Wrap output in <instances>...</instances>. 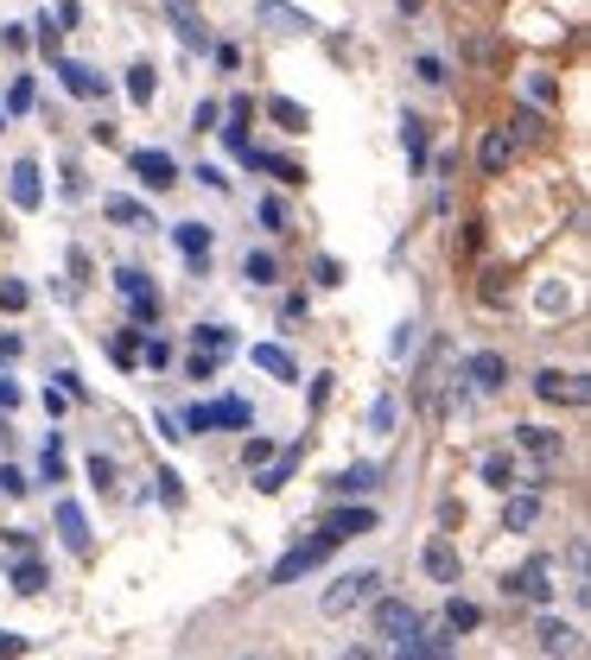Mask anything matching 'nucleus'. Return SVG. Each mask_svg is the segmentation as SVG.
Instances as JSON below:
<instances>
[{"label": "nucleus", "instance_id": "obj_1", "mask_svg": "<svg viewBox=\"0 0 591 660\" xmlns=\"http://www.w3.org/2000/svg\"><path fill=\"white\" fill-rule=\"evenodd\" d=\"M217 426H230V432H249V426H255V406H249V401H235V394H230V401H198V406H184V419H179V432H184V438H204V432H217Z\"/></svg>", "mask_w": 591, "mask_h": 660}, {"label": "nucleus", "instance_id": "obj_2", "mask_svg": "<svg viewBox=\"0 0 591 660\" xmlns=\"http://www.w3.org/2000/svg\"><path fill=\"white\" fill-rule=\"evenodd\" d=\"M376 597H382V572H376V565H357V572H344V578L325 590V609H331V616H344V609L376 604Z\"/></svg>", "mask_w": 591, "mask_h": 660}, {"label": "nucleus", "instance_id": "obj_3", "mask_svg": "<svg viewBox=\"0 0 591 660\" xmlns=\"http://www.w3.org/2000/svg\"><path fill=\"white\" fill-rule=\"evenodd\" d=\"M115 292L128 299L134 324H159V311H166V299H159L154 274H140V267H122V274H115Z\"/></svg>", "mask_w": 591, "mask_h": 660}, {"label": "nucleus", "instance_id": "obj_4", "mask_svg": "<svg viewBox=\"0 0 591 660\" xmlns=\"http://www.w3.org/2000/svg\"><path fill=\"white\" fill-rule=\"evenodd\" d=\"M325 553H331V540H325V533L299 540V546H293V553H286L281 565H274V572H267V590H286V584H299V578L312 572V565H325Z\"/></svg>", "mask_w": 591, "mask_h": 660}, {"label": "nucleus", "instance_id": "obj_5", "mask_svg": "<svg viewBox=\"0 0 591 660\" xmlns=\"http://www.w3.org/2000/svg\"><path fill=\"white\" fill-rule=\"evenodd\" d=\"M128 172L159 198V191H172V184H179V159H172V152H159V147H134L128 152Z\"/></svg>", "mask_w": 591, "mask_h": 660}, {"label": "nucleus", "instance_id": "obj_6", "mask_svg": "<svg viewBox=\"0 0 591 660\" xmlns=\"http://www.w3.org/2000/svg\"><path fill=\"white\" fill-rule=\"evenodd\" d=\"M376 635L394 641V648L413 641V635H420V609H413L408 597H376Z\"/></svg>", "mask_w": 591, "mask_h": 660}, {"label": "nucleus", "instance_id": "obj_7", "mask_svg": "<svg viewBox=\"0 0 591 660\" xmlns=\"http://www.w3.org/2000/svg\"><path fill=\"white\" fill-rule=\"evenodd\" d=\"M318 533L331 540V546H344V540H357V533H376V508L369 502H350V508H331L325 521H318Z\"/></svg>", "mask_w": 591, "mask_h": 660}, {"label": "nucleus", "instance_id": "obj_8", "mask_svg": "<svg viewBox=\"0 0 591 660\" xmlns=\"http://www.w3.org/2000/svg\"><path fill=\"white\" fill-rule=\"evenodd\" d=\"M535 394L547 406H585L591 401V381L585 375H560V369H540L535 375Z\"/></svg>", "mask_w": 591, "mask_h": 660}, {"label": "nucleus", "instance_id": "obj_9", "mask_svg": "<svg viewBox=\"0 0 591 660\" xmlns=\"http://www.w3.org/2000/svg\"><path fill=\"white\" fill-rule=\"evenodd\" d=\"M172 242H179V254L191 260V274H210V248H217L210 223H172Z\"/></svg>", "mask_w": 591, "mask_h": 660}, {"label": "nucleus", "instance_id": "obj_10", "mask_svg": "<svg viewBox=\"0 0 591 660\" xmlns=\"http://www.w3.org/2000/svg\"><path fill=\"white\" fill-rule=\"evenodd\" d=\"M464 381L477 387V394H496L503 381H509V355H496V350H477L471 362H464Z\"/></svg>", "mask_w": 591, "mask_h": 660}, {"label": "nucleus", "instance_id": "obj_11", "mask_svg": "<svg viewBox=\"0 0 591 660\" xmlns=\"http://www.w3.org/2000/svg\"><path fill=\"white\" fill-rule=\"evenodd\" d=\"M515 597H528V604H547L553 597V558H528L521 572H515Z\"/></svg>", "mask_w": 591, "mask_h": 660}, {"label": "nucleus", "instance_id": "obj_12", "mask_svg": "<svg viewBox=\"0 0 591 660\" xmlns=\"http://www.w3.org/2000/svg\"><path fill=\"white\" fill-rule=\"evenodd\" d=\"M509 159H515L509 127H489V134H484V147H477V166H484V178H503V172H509Z\"/></svg>", "mask_w": 591, "mask_h": 660}, {"label": "nucleus", "instance_id": "obj_13", "mask_svg": "<svg viewBox=\"0 0 591 660\" xmlns=\"http://www.w3.org/2000/svg\"><path fill=\"white\" fill-rule=\"evenodd\" d=\"M509 140L515 147H540V140H547V115H540V108H528V102H521V108H509Z\"/></svg>", "mask_w": 591, "mask_h": 660}, {"label": "nucleus", "instance_id": "obj_14", "mask_svg": "<svg viewBox=\"0 0 591 660\" xmlns=\"http://www.w3.org/2000/svg\"><path fill=\"white\" fill-rule=\"evenodd\" d=\"M57 76H64V89L77 102H96L103 96V76L89 71V64H77V57H57Z\"/></svg>", "mask_w": 591, "mask_h": 660}, {"label": "nucleus", "instance_id": "obj_15", "mask_svg": "<svg viewBox=\"0 0 591 660\" xmlns=\"http://www.w3.org/2000/svg\"><path fill=\"white\" fill-rule=\"evenodd\" d=\"M7 178H13L7 191H13V203H20V210H39V203H45V184H39V166H32V159H20Z\"/></svg>", "mask_w": 591, "mask_h": 660}, {"label": "nucleus", "instance_id": "obj_16", "mask_svg": "<svg viewBox=\"0 0 591 660\" xmlns=\"http://www.w3.org/2000/svg\"><path fill=\"white\" fill-rule=\"evenodd\" d=\"M230 350H235L230 324H191V355H217V362H223Z\"/></svg>", "mask_w": 591, "mask_h": 660}, {"label": "nucleus", "instance_id": "obj_17", "mask_svg": "<svg viewBox=\"0 0 591 660\" xmlns=\"http://www.w3.org/2000/svg\"><path fill=\"white\" fill-rule=\"evenodd\" d=\"M452 641L458 635H413V641L394 648V660H452Z\"/></svg>", "mask_w": 591, "mask_h": 660}, {"label": "nucleus", "instance_id": "obj_18", "mask_svg": "<svg viewBox=\"0 0 591 660\" xmlns=\"http://www.w3.org/2000/svg\"><path fill=\"white\" fill-rule=\"evenodd\" d=\"M57 533H64V546H71V553H89V521H83V508L77 502H57Z\"/></svg>", "mask_w": 591, "mask_h": 660}, {"label": "nucleus", "instance_id": "obj_19", "mask_svg": "<svg viewBox=\"0 0 591 660\" xmlns=\"http://www.w3.org/2000/svg\"><path fill=\"white\" fill-rule=\"evenodd\" d=\"M249 355H255L261 375H274V381H299V362H293V355H286L281 343H255Z\"/></svg>", "mask_w": 591, "mask_h": 660}, {"label": "nucleus", "instance_id": "obj_20", "mask_svg": "<svg viewBox=\"0 0 591 660\" xmlns=\"http://www.w3.org/2000/svg\"><path fill=\"white\" fill-rule=\"evenodd\" d=\"M293 464H299V451H286V457H267V464H261V470H255V489H261V496H281L286 482H293Z\"/></svg>", "mask_w": 591, "mask_h": 660}, {"label": "nucleus", "instance_id": "obj_21", "mask_svg": "<svg viewBox=\"0 0 591 660\" xmlns=\"http://www.w3.org/2000/svg\"><path fill=\"white\" fill-rule=\"evenodd\" d=\"M515 445H521V451H535L540 464H553V457H560V432H547V426H515Z\"/></svg>", "mask_w": 591, "mask_h": 660}, {"label": "nucleus", "instance_id": "obj_22", "mask_svg": "<svg viewBox=\"0 0 591 660\" xmlns=\"http://www.w3.org/2000/svg\"><path fill=\"white\" fill-rule=\"evenodd\" d=\"M242 279H249V286H274V279H281V254L249 248L242 254Z\"/></svg>", "mask_w": 591, "mask_h": 660}, {"label": "nucleus", "instance_id": "obj_23", "mask_svg": "<svg viewBox=\"0 0 591 660\" xmlns=\"http://www.w3.org/2000/svg\"><path fill=\"white\" fill-rule=\"evenodd\" d=\"M376 477H382L376 464H350V470H337V477H331V489H337V496H369Z\"/></svg>", "mask_w": 591, "mask_h": 660}, {"label": "nucleus", "instance_id": "obj_24", "mask_svg": "<svg viewBox=\"0 0 591 660\" xmlns=\"http://www.w3.org/2000/svg\"><path fill=\"white\" fill-rule=\"evenodd\" d=\"M261 20H267V25H281V32H312V13L286 7V0H261Z\"/></svg>", "mask_w": 591, "mask_h": 660}, {"label": "nucleus", "instance_id": "obj_25", "mask_svg": "<svg viewBox=\"0 0 591 660\" xmlns=\"http://www.w3.org/2000/svg\"><path fill=\"white\" fill-rule=\"evenodd\" d=\"M255 172H274L281 184H306V166H299V159H281V152H255Z\"/></svg>", "mask_w": 591, "mask_h": 660}, {"label": "nucleus", "instance_id": "obj_26", "mask_svg": "<svg viewBox=\"0 0 591 660\" xmlns=\"http://www.w3.org/2000/svg\"><path fill=\"white\" fill-rule=\"evenodd\" d=\"M140 343H147V330H140V324H134V330H115V337H108V355H115L122 369H134V362H140Z\"/></svg>", "mask_w": 591, "mask_h": 660}, {"label": "nucleus", "instance_id": "obj_27", "mask_svg": "<svg viewBox=\"0 0 591 660\" xmlns=\"http://www.w3.org/2000/svg\"><path fill=\"white\" fill-rule=\"evenodd\" d=\"M267 121H281L286 134H306V127H312V115H306V108H299V102L274 96V102H267Z\"/></svg>", "mask_w": 591, "mask_h": 660}, {"label": "nucleus", "instance_id": "obj_28", "mask_svg": "<svg viewBox=\"0 0 591 660\" xmlns=\"http://www.w3.org/2000/svg\"><path fill=\"white\" fill-rule=\"evenodd\" d=\"M401 147H408L413 166H426V159H433V152H426V121H420V115H401Z\"/></svg>", "mask_w": 591, "mask_h": 660}, {"label": "nucleus", "instance_id": "obj_29", "mask_svg": "<svg viewBox=\"0 0 591 660\" xmlns=\"http://www.w3.org/2000/svg\"><path fill=\"white\" fill-rule=\"evenodd\" d=\"M426 572H433L439 584H458V553H452L445 540H433V546H426Z\"/></svg>", "mask_w": 591, "mask_h": 660}, {"label": "nucleus", "instance_id": "obj_30", "mask_svg": "<svg viewBox=\"0 0 591 660\" xmlns=\"http://www.w3.org/2000/svg\"><path fill=\"white\" fill-rule=\"evenodd\" d=\"M172 20H179V32H184V45H191V51H204V45H210V32L198 25V13H191V0H172Z\"/></svg>", "mask_w": 591, "mask_h": 660}, {"label": "nucleus", "instance_id": "obj_31", "mask_svg": "<svg viewBox=\"0 0 591 660\" xmlns=\"http://www.w3.org/2000/svg\"><path fill=\"white\" fill-rule=\"evenodd\" d=\"M103 216H108V223H128V228H147V223H154V216H147V210H140L134 198H108V203H103Z\"/></svg>", "mask_w": 591, "mask_h": 660}, {"label": "nucleus", "instance_id": "obj_32", "mask_svg": "<svg viewBox=\"0 0 591 660\" xmlns=\"http://www.w3.org/2000/svg\"><path fill=\"white\" fill-rule=\"evenodd\" d=\"M477 622H484V609H477V604H464V597L445 604V629H452V635H471Z\"/></svg>", "mask_w": 591, "mask_h": 660}, {"label": "nucleus", "instance_id": "obj_33", "mask_svg": "<svg viewBox=\"0 0 591 660\" xmlns=\"http://www.w3.org/2000/svg\"><path fill=\"white\" fill-rule=\"evenodd\" d=\"M484 482L509 496V482H515V457H509V451H489V457H484Z\"/></svg>", "mask_w": 591, "mask_h": 660}, {"label": "nucleus", "instance_id": "obj_34", "mask_svg": "<svg viewBox=\"0 0 591 660\" xmlns=\"http://www.w3.org/2000/svg\"><path fill=\"white\" fill-rule=\"evenodd\" d=\"M13 590H20V597H39V590H45V565H39V558H20V565H13Z\"/></svg>", "mask_w": 591, "mask_h": 660}, {"label": "nucleus", "instance_id": "obj_35", "mask_svg": "<svg viewBox=\"0 0 591 660\" xmlns=\"http://www.w3.org/2000/svg\"><path fill=\"white\" fill-rule=\"evenodd\" d=\"M154 89H159L154 64H134V71H128V102H140V108H147V102H154Z\"/></svg>", "mask_w": 591, "mask_h": 660}, {"label": "nucleus", "instance_id": "obj_36", "mask_svg": "<svg viewBox=\"0 0 591 660\" xmlns=\"http://www.w3.org/2000/svg\"><path fill=\"white\" fill-rule=\"evenodd\" d=\"M535 514H540V502H535V496H509V508H503V521H509L515 533H521V528H535Z\"/></svg>", "mask_w": 591, "mask_h": 660}, {"label": "nucleus", "instance_id": "obj_37", "mask_svg": "<svg viewBox=\"0 0 591 660\" xmlns=\"http://www.w3.org/2000/svg\"><path fill=\"white\" fill-rule=\"evenodd\" d=\"M39 470H45V482H64V438H57V432H45V457H39Z\"/></svg>", "mask_w": 591, "mask_h": 660}, {"label": "nucleus", "instance_id": "obj_38", "mask_svg": "<svg viewBox=\"0 0 591 660\" xmlns=\"http://www.w3.org/2000/svg\"><path fill=\"white\" fill-rule=\"evenodd\" d=\"M32 292H27V279H0V311H27Z\"/></svg>", "mask_w": 591, "mask_h": 660}, {"label": "nucleus", "instance_id": "obj_39", "mask_svg": "<svg viewBox=\"0 0 591 660\" xmlns=\"http://www.w3.org/2000/svg\"><path fill=\"white\" fill-rule=\"evenodd\" d=\"M0 108H7V115H27V108H32V76H13V89H7Z\"/></svg>", "mask_w": 591, "mask_h": 660}, {"label": "nucleus", "instance_id": "obj_40", "mask_svg": "<svg viewBox=\"0 0 591 660\" xmlns=\"http://www.w3.org/2000/svg\"><path fill=\"white\" fill-rule=\"evenodd\" d=\"M217 121H223L217 102H198V108H191V134H217Z\"/></svg>", "mask_w": 591, "mask_h": 660}, {"label": "nucleus", "instance_id": "obj_41", "mask_svg": "<svg viewBox=\"0 0 591 660\" xmlns=\"http://www.w3.org/2000/svg\"><path fill=\"white\" fill-rule=\"evenodd\" d=\"M27 489H32V482H27V470H13V464H0V496H13V502H20Z\"/></svg>", "mask_w": 591, "mask_h": 660}, {"label": "nucleus", "instance_id": "obj_42", "mask_svg": "<svg viewBox=\"0 0 591 660\" xmlns=\"http://www.w3.org/2000/svg\"><path fill=\"white\" fill-rule=\"evenodd\" d=\"M159 502H166V508H179V502H184V482H179V470H159Z\"/></svg>", "mask_w": 591, "mask_h": 660}, {"label": "nucleus", "instance_id": "obj_43", "mask_svg": "<svg viewBox=\"0 0 591 660\" xmlns=\"http://www.w3.org/2000/svg\"><path fill=\"white\" fill-rule=\"evenodd\" d=\"M140 362H147V369H166V362H172V350L159 343L154 330H147V343H140Z\"/></svg>", "mask_w": 591, "mask_h": 660}, {"label": "nucleus", "instance_id": "obj_44", "mask_svg": "<svg viewBox=\"0 0 591 660\" xmlns=\"http://www.w3.org/2000/svg\"><path fill=\"white\" fill-rule=\"evenodd\" d=\"M57 39H64V25L45 13V20H39V51H45V57H57Z\"/></svg>", "mask_w": 591, "mask_h": 660}, {"label": "nucleus", "instance_id": "obj_45", "mask_svg": "<svg viewBox=\"0 0 591 660\" xmlns=\"http://www.w3.org/2000/svg\"><path fill=\"white\" fill-rule=\"evenodd\" d=\"M312 274H318V286H344V267H337L331 254H318V260H312Z\"/></svg>", "mask_w": 591, "mask_h": 660}, {"label": "nucleus", "instance_id": "obj_46", "mask_svg": "<svg viewBox=\"0 0 591 660\" xmlns=\"http://www.w3.org/2000/svg\"><path fill=\"white\" fill-rule=\"evenodd\" d=\"M540 641H547V648L560 654L566 641H572V629H566V622H553V616H547V622H540Z\"/></svg>", "mask_w": 591, "mask_h": 660}, {"label": "nucleus", "instance_id": "obj_47", "mask_svg": "<svg viewBox=\"0 0 591 660\" xmlns=\"http://www.w3.org/2000/svg\"><path fill=\"white\" fill-rule=\"evenodd\" d=\"M413 76H420V83H445V64H439V57H413Z\"/></svg>", "mask_w": 591, "mask_h": 660}, {"label": "nucleus", "instance_id": "obj_48", "mask_svg": "<svg viewBox=\"0 0 591 660\" xmlns=\"http://www.w3.org/2000/svg\"><path fill=\"white\" fill-rule=\"evenodd\" d=\"M267 457H274V445H267V438H249V445H242V464H249V470H261Z\"/></svg>", "mask_w": 591, "mask_h": 660}, {"label": "nucleus", "instance_id": "obj_49", "mask_svg": "<svg viewBox=\"0 0 591 660\" xmlns=\"http://www.w3.org/2000/svg\"><path fill=\"white\" fill-rule=\"evenodd\" d=\"M369 426H376V432H394V401H388V394L369 406Z\"/></svg>", "mask_w": 591, "mask_h": 660}, {"label": "nucleus", "instance_id": "obj_50", "mask_svg": "<svg viewBox=\"0 0 591 660\" xmlns=\"http://www.w3.org/2000/svg\"><path fill=\"white\" fill-rule=\"evenodd\" d=\"M528 96H535V102H560V83H553V76H528Z\"/></svg>", "mask_w": 591, "mask_h": 660}, {"label": "nucleus", "instance_id": "obj_51", "mask_svg": "<svg viewBox=\"0 0 591 660\" xmlns=\"http://www.w3.org/2000/svg\"><path fill=\"white\" fill-rule=\"evenodd\" d=\"M89 482H96V489H108V482H115V464H108L103 451L89 457Z\"/></svg>", "mask_w": 591, "mask_h": 660}, {"label": "nucleus", "instance_id": "obj_52", "mask_svg": "<svg viewBox=\"0 0 591 660\" xmlns=\"http://www.w3.org/2000/svg\"><path fill=\"white\" fill-rule=\"evenodd\" d=\"M27 654V635H13V629H0V660H20Z\"/></svg>", "mask_w": 591, "mask_h": 660}, {"label": "nucleus", "instance_id": "obj_53", "mask_svg": "<svg viewBox=\"0 0 591 660\" xmlns=\"http://www.w3.org/2000/svg\"><path fill=\"white\" fill-rule=\"evenodd\" d=\"M191 178H204L210 191H230V172H223V166H198V172H191Z\"/></svg>", "mask_w": 591, "mask_h": 660}, {"label": "nucleus", "instance_id": "obj_54", "mask_svg": "<svg viewBox=\"0 0 591 660\" xmlns=\"http://www.w3.org/2000/svg\"><path fill=\"white\" fill-rule=\"evenodd\" d=\"M261 223H267V228H286V210H281V198H261Z\"/></svg>", "mask_w": 591, "mask_h": 660}, {"label": "nucleus", "instance_id": "obj_55", "mask_svg": "<svg viewBox=\"0 0 591 660\" xmlns=\"http://www.w3.org/2000/svg\"><path fill=\"white\" fill-rule=\"evenodd\" d=\"M306 311H312V305H306V292H286V305H281V318H286V324H293V318H306Z\"/></svg>", "mask_w": 591, "mask_h": 660}, {"label": "nucleus", "instance_id": "obj_56", "mask_svg": "<svg viewBox=\"0 0 591 660\" xmlns=\"http://www.w3.org/2000/svg\"><path fill=\"white\" fill-rule=\"evenodd\" d=\"M20 350H27V343H20L13 330H0V362H20Z\"/></svg>", "mask_w": 591, "mask_h": 660}, {"label": "nucleus", "instance_id": "obj_57", "mask_svg": "<svg viewBox=\"0 0 591 660\" xmlns=\"http://www.w3.org/2000/svg\"><path fill=\"white\" fill-rule=\"evenodd\" d=\"M217 375V355H191V381H210Z\"/></svg>", "mask_w": 591, "mask_h": 660}, {"label": "nucleus", "instance_id": "obj_58", "mask_svg": "<svg viewBox=\"0 0 591 660\" xmlns=\"http://www.w3.org/2000/svg\"><path fill=\"white\" fill-rule=\"evenodd\" d=\"M13 406H20V387H13V381L0 375V413H13Z\"/></svg>", "mask_w": 591, "mask_h": 660}, {"label": "nucleus", "instance_id": "obj_59", "mask_svg": "<svg viewBox=\"0 0 591 660\" xmlns=\"http://www.w3.org/2000/svg\"><path fill=\"white\" fill-rule=\"evenodd\" d=\"M337 660H376V654H369V648H350V654H337Z\"/></svg>", "mask_w": 591, "mask_h": 660}, {"label": "nucleus", "instance_id": "obj_60", "mask_svg": "<svg viewBox=\"0 0 591 660\" xmlns=\"http://www.w3.org/2000/svg\"><path fill=\"white\" fill-rule=\"evenodd\" d=\"M401 7H408V13H420V0H401Z\"/></svg>", "mask_w": 591, "mask_h": 660}, {"label": "nucleus", "instance_id": "obj_61", "mask_svg": "<svg viewBox=\"0 0 591 660\" xmlns=\"http://www.w3.org/2000/svg\"><path fill=\"white\" fill-rule=\"evenodd\" d=\"M0 127H7V108H0Z\"/></svg>", "mask_w": 591, "mask_h": 660}]
</instances>
